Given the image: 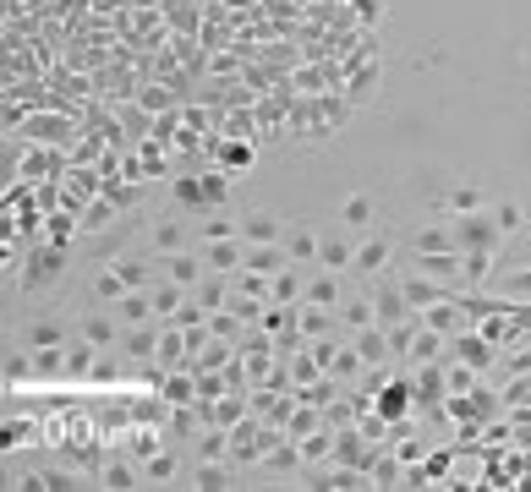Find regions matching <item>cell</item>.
I'll use <instances>...</instances> for the list:
<instances>
[{"label":"cell","mask_w":531,"mask_h":492,"mask_svg":"<svg viewBox=\"0 0 531 492\" xmlns=\"http://www.w3.org/2000/svg\"><path fill=\"white\" fill-rule=\"evenodd\" d=\"M477 208H488L477 186H455V192H449V214H477Z\"/></svg>","instance_id":"34"},{"label":"cell","mask_w":531,"mask_h":492,"mask_svg":"<svg viewBox=\"0 0 531 492\" xmlns=\"http://www.w3.org/2000/svg\"><path fill=\"white\" fill-rule=\"evenodd\" d=\"M77 334H83V339H88V345H94V350H110L115 339L126 334V323L115 318V312H88V318L77 323Z\"/></svg>","instance_id":"11"},{"label":"cell","mask_w":531,"mask_h":492,"mask_svg":"<svg viewBox=\"0 0 531 492\" xmlns=\"http://www.w3.org/2000/svg\"><path fill=\"white\" fill-rule=\"evenodd\" d=\"M351 263H356V241L351 236H318V268L351 274Z\"/></svg>","instance_id":"17"},{"label":"cell","mask_w":531,"mask_h":492,"mask_svg":"<svg viewBox=\"0 0 531 492\" xmlns=\"http://www.w3.org/2000/svg\"><path fill=\"white\" fill-rule=\"evenodd\" d=\"M17 137L28 143H55V148H77V121L72 115H28L17 126Z\"/></svg>","instance_id":"3"},{"label":"cell","mask_w":531,"mask_h":492,"mask_svg":"<svg viewBox=\"0 0 531 492\" xmlns=\"http://www.w3.org/2000/svg\"><path fill=\"white\" fill-rule=\"evenodd\" d=\"M192 296H198V307L219 312V307L230 301V274H214V268H209V274L198 279V290H192Z\"/></svg>","instance_id":"24"},{"label":"cell","mask_w":531,"mask_h":492,"mask_svg":"<svg viewBox=\"0 0 531 492\" xmlns=\"http://www.w3.org/2000/svg\"><path fill=\"white\" fill-rule=\"evenodd\" d=\"M389 263H395V241H389V236H367V241H356V263H351V274H356V279H378V274H389Z\"/></svg>","instance_id":"4"},{"label":"cell","mask_w":531,"mask_h":492,"mask_svg":"<svg viewBox=\"0 0 531 492\" xmlns=\"http://www.w3.org/2000/svg\"><path fill=\"white\" fill-rule=\"evenodd\" d=\"M198 236L203 241H236L241 236V219H230L225 208H209V219L198 225Z\"/></svg>","instance_id":"26"},{"label":"cell","mask_w":531,"mask_h":492,"mask_svg":"<svg viewBox=\"0 0 531 492\" xmlns=\"http://www.w3.org/2000/svg\"><path fill=\"white\" fill-rule=\"evenodd\" d=\"M61 268H66V246H55V241L33 246V252L17 263L22 296H44V285H55V279H61Z\"/></svg>","instance_id":"1"},{"label":"cell","mask_w":531,"mask_h":492,"mask_svg":"<svg viewBox=\"0 0 531 492\" xmlns=\"http://www.w3.org/2000/svg\"><path fill=\"white\" fill-rule=\"evenodd\" d=\"M411 252H460V236H455V219H433V225H422L417 236L406 241Z\"/></svg>","instance_id":"10"},{"label":"cell","mask_w":531,"mask_h":492,"mask_svg":"<svg viewBox=\"0 0 531 492\" xmlns=\"http://www.w3.org/2000/svg\"><path fill=\"white\" fill-rule=\"evenodd\" d=\"M170 197H176V208H209V197H203V175H176Z\"/></svg>","instance_id":"28"},{"label":"cell","mask_w":531,"mask_h":492,"mask_svg":"<svg viewBox=\"0 0 531 492\" xmlns=\"http://www.w3.org/2000/svg\"><path fill=\"white\" fill-rule=\"evenodd\" d=\"M176 471H181V460H176V454H165V449H159L154 460H143V476H148V482H170Z\"/></svg>","instance_id":"33"},{"label":"cell","mask_w":531,"mask_h":492,"mask_svg":"<svg viewBox=\"0 0 531 492\" xmlns=\"http://www.w3.org/2000/svg\"><path fill=\"white\" fill-rule=\"evenodd\" d=\"M241 268H252V274H263V279H274L280 268H291V252H285V241H274V246H247Z\"/></svg>","instance_id":"15"},{"label":"cell","mask_w":531,"mask_h":492,"mask_svg":"<svg viewBox=\"0 0 531 492\" xmlns=\"http://www.w3.org/2000/svg\"><path fill=\"white\" fill-rule=\"evenodd\" d=\"M203 175V197H209V208H225V197H230V170L225 164H214V170H198Z\"/></svg>","instance_id":"29"},{"label":"cell","mask_w":531,"mask_h":492,"mask_svg":"<svg viewBox=\"0 0 531 492\" xmlns=\"http://www.w3.org/2000/svg\"><path fill=\"white\" fill-rule=\"evenodd\" d=\"M209 154H214V164H225V170H252L258 148H252V137H219V132H209Z\"/></svg>","instance_id":"8"},{"label":"cell","mask_w":531,"mask_h":492,"mask_svg":"<svg viewBox=\"0 0 531 492\" xmlns=\"http://www.w3.org/2000/svg\"><path fill=\"white\" fill-rule=\"evenodd\" d=\"M334 334H340V312L302 301V339H334Z\"/></svg>","instance_id":"22"},{"label":"cell","mask_w":531,"mask_h":492,"mask_svg":"<svg viewBox=\"0 0 531 492\" xmlns=\"http://www.w3.org/2000/svg\"><path fill=\"white\" fill-rule=\"evenodd\" d=\"M269 301H285V307H302L307 301V263H291L269 279Z\"/></svg>","instance_id":"9"},{"label":"cell","mask_w":531,"mask_h":492,"mask_svg":"<svg viewBox=\"0 0 531 492\" xmlns=\"http://www.w3.org/2000/svg\"><path fill=\"white\" fill-rule=\"evenodd\" d=\"M159 274L176 279V285H187V290H198V279L209 274V263L192 257V252H170V257H159Z\"/></svg>","instance_id":"12"},{"label":"cell","mask_w":531,"mask_h":492,"mask_svg":"<svg viewBox=\"0 0 531 492\" xmlns=\"http://www.w3.org/2000/svg\"><path fill=\"white\" fill-rule=\"evenodd\" d=\"M455 236H460V252H499L504 230L493 219V208H477V214H455Z\"/></svg>","instance_id":"2"},{"label":"cell","mask_w":531,"mask_h":492,"mask_svg":"<svg viewBox=\"0 0 531 492\" xmlns=\"http://www.w3.org/2000/svg\"><path fill=\"white\" fill-rule=\"evenodd\" d=\"M110 312H115V318H121L126 328H137V323H159V318H154V296H148V290H126V296L115 301Z\"/></svg>","instance_id":"21"},{"label":"cell","mask_w":531,"mask_h":492,"mask_svg":"<svg viewBox=\"0 0 531 492\" xmlns=\"http://www.w3.org/2000/svg\"><path fill=\"white\" fill-rule=\"evenodd\" d=\"M378 72H384V66H378V55H362V66H345V82H340V93L351 104H373V93H378Z\"/></svg>","instance_id":"5"},{"label":"cell","mask_w":531,"mask_h":492,"mask_svg":"<svg viewBox=\"0 0 531 492\" xmlns=\"http://www.w3.org/2000/svg\"><path fill=\"white\" fill-rule=\"evenodd\" d=\"M340 219H345V230H373V197H345Z\"/></svg>","instance_id":"30"},{"label":"cell","mask_w":531,"mask_h":492,"mask_svg":"<svg viewBox=\"0 0 531 492\" xmlns=\"http://www.w3.org/2000/svg\"><path fill=\"white\" fill-rule=\"evenodd\" d=\"M148 296H154V318H159V323H176V312L187 307L192 290H187V285H176V279H159V285L148 290Z\"/></svg>","instance_id":"20"},{"label":"cell","mask_w":531,"mask_h":492,"mask_svg":"<svg viewBox=\"0 0 531 492\" xmlns=\"http://www.w3.org/2000/svg\"><path fill=\"white\" fill-rule=\"evenodd\" d=\"M181 246H187V219H176V214L154 219V257H170Z\"/></svg>","instance_id":"23"},{"label":"cell","mask_w":531,"mask_h":492,"mask_svg":"<svg viewBox=\"0 0 531 492\" xmlns=\"http://www.w3.org/2000/svg\"><path fill=\"white\" fill-rule=\"evenodd\" d=\"M22 350H39V356H44V350H61L66 345V323H55V318H39V323H28V328H22Z\"/></svg>","instance_id":"18"},{"label":"cell","mask_w":531,"mask_h":492,"mask_svg":"<svg viewBox=\"0 0 531 492\" xmlns=\"http://www.w3.org/2000/svg\"><path fill=\"white\" fill-rule=\"evenodd\" d=\"M159 438H165V432H154V427H143V432H126L121 454H132V460L143 465V460H154V454H159Z\"/></svg>","instance_id":"27"},{"label":"cell","mask_w":531,"mask_h":492,"mask_svg":"<svg viewBox=\"0 0 531 492\" xmlns=\"http://www.w3.org/2000/svg\"><path fill=\"white\" fill-rule=\"evenodd\" d=\"M285 252H291V263L318 268V230H285Z\"/></svg>","instance_id":"25"},{"label":"cell","mask_w":531,"mask_h":492,"mask_svg":"<svg viewBox=\"0 0 531 492\" xmlns=\"http://www.w3.org/2000/svg\"><path fill=\"white\" fill-rule=\"evenodd\" d=\"M356 17H362L367 28H373V22L384 17V0H356Z\"/></svg>","instance_id":"36"},{"label":"cell","mask_w":531,"mask_h":492,"mask_svg":"<svg viewBox=\"0 0 531 492\" xmlns=\"http://www.w3.org/2000/svg\"><path fill=\"white\" fill-rule=\"evenodd\" d=\"M493 219H499V230H504V236H515V230L526 225V208H521V203H510V197H504V203H493Z\"/></svg>","instance_id":"32"},{"label":"cell","mask_w":531,"mask_h":492,"mask_svg":"<svg viewBox=\"0 0 531 492\" xmlns=\"http://www.w3.org/2000/svg\"><path fill=\"white\" fill-rule=\"evenodd\" d=\"M159 334H165V323H137V328H126V334H121V350L132 361H154L159 356Z\"/></svg>","instance_id":"13"},{"label":"cell","mask_w":531,"mask_h":492,"mask_svg":"<svg viewBox=\"0 0 531 492\" xmlns=\"http://www.w3.org/2000/svg\"><path fill=\"white\" fill-rule=\"evenodd\" d=\"M241 257H247V241H203V263L214 268V274H236Z\"/></svg>","instance_id":"19"},{"label":"cell","mask_w":531,"mask_h":492,"mask_svg":"<svg viewBox=\"0 0 531 492\" xmlns=\"http://www.w3.org/2000/svg\"><path fill=\"white\" fill-rule=\"evenodd\" d=\"M334 312H340V328H351V334H362V328H373V323H378V307H373V296H367V290L345 296Z\"/></svg>","instance_id":"16"},{"label":"cell","mask_w":531,"mask_h":492,"mask_svg":"<svg viewBox=\"0 0 531 492\" xmlns=\"http://www.w3.org/2000/svg\"><path fill=\"white\" fill-rule=\"evenodd\" d=\"M126 290H132V285H126V279L115 274V268H105V274H99L94 285H88V296H94V301H110V307H115V301H121Z\"/></svg>","instance_id":"31"},{"label":"cell","mask_w":531,"mask_h":492,"mask_svg":"<svg viewBox=\"0 0 531 492\" xmlns=\"http://www.w3.org/2000/svg\"><path fill=\"white\" fill-rule=\"evenodd\" d=\"M449 350H455L466 367H477V372H488L493 361H499V345H493L488 334H477V328H460V334L449 339Z\"/></svg>","instance_id":"6"},{"label":"cell","mask_w":531,"mask_h":492,"mask_svg":"<svg viewBox=\"0 0 531 492\" xmlns=\"http://www.w3.org/2000/svg\"><path fill=\"white\" fill-rule=\"evenodd\" d=\"M241 241H247V246H274V241H285V219L274 214V208H252V214L241 219Z\"/></svg>","instance_id":"7"},{"label":"cell","mask_w":531,"mask_h":492,"mask_svg":"<svg viewBox=\"0 0 531 492\" xmlns=\"http://www.w3.org/2000/svg\"><path fill=\"white\" fill-rule=\"evenodd\" d=\"M307 301H313V307H340L345 301V274H334V268L307 274Z\"/></svg>","instance_id":"14"},{"label":"cell","mask_w":531,"mask_h":492,"mask_svg":"<svg viewBox=\"0 0 531 492\" xmlns=\"http://www.w3.org/2000/svg\"><path fill=\"white\" fill-rule=\"evenodd\" d=\"M499 296H510V301H526V296H531V268H515V274H504Z\"/></svg>","instance_id":"35"}]
</instances>
